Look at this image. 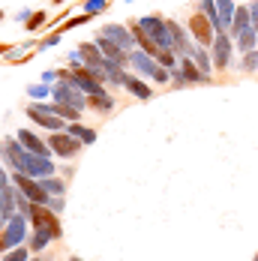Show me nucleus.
Listing matches in <instances>:
<instances>
[{
  "instance_id": "nucleus-1",
  "label": "nucleus",
  "mask_w": 258,
  "mask_h": 261,
  "mask_svg": "<svg viewBox=\"0 0 258 261\" xmlns=\"http://www.w3.org/2000/svg\"><path fill=\"white\" fill-rule=\"evenodd\" d=\"M48 144L54 147V153H60V156H75L78 150H81V141H78L75 135H63V132H54Z\"/></svg>"
},
{
  "instance_id": "nucleus-2",
  "label": "nucleus",
  "mask_w": 258,
  "mask_h": 261,
  "mask_svg": "<svg viewBox=\"0 0 258 261\" xmlns=\"http://www.w3.org/2000/svg\"><path fill=\"white\" fill-rule=\"evenodd\" d=\"M27 114H30V117H33V120H36L39 126H48V129H54V132H60V126H63V123H60V120L54 117V114L48 111V108H39V105H30V108H27Z\"/></svg>"
},
{
  "instance_id": "nucleus-3",
  "label": "nucleus",
  "mask_w": 258,
  "mask_h": 261,
  "mask_svg": "<svg viewBox=\"0 0 258 261\" xmlns=\"http://www.w3.org/2000/svg\"><path fill=\"white\" fill-rule=\"evenodd\" d=\"M33 222H36V228H45L51 237L60 234V225H57V219H54L48 210H39V207H33Z\"/></svg>"
},
{
  "instance_id": "nucleus-4",
  "label": "nucleus",
  "mask_w": 258,
  "mask_h": 261,
  "mask_svg": "<svg viewBox=\"0 0 258 261\" xmlns=\"http://www.w3.org/2000/svg\"><path fill=\"white\" fill-rule=\"evenodd\" d=\"M189 24H192V33H195V39H198V42H210V36H213V33H210V21H207L204 15H195Z\"/></svg>"
},
{
  "instance_id": "nucleus-5",
  "label": "nucleus",
  "mask_w": 258,
  "mask_h": 261,
  "mask_svg": "<svg viewBox=\"0 0 258 261\" xmlns=\"http://www.w3.org/2000/svg\"><path fill=\"white\" fill-rule=\"evenodd\" d=\"M15 183L24 189V192L30 195V198H33V201H45V192H42V186H36L33 180H27L24 174H15Z\"/></svg>"
},
{
  "instance_id": "nucleus-6",
  "label": "nucleus",
  "mask_w": 258,
  "mask_h": 261,
  "mask_svg": "<svg viewBox=\"0 0 258 261\" xmlns=\"http://www.w3.org/2000/svg\"><path fill=\"white\" fill-rule=\"evenodd\" d=\"M18 141H24L30 153H39V156H45V144H42L36 135H30V132H18Z\"/></svg>"
},
{
  "instance_id": "nucleus-7",
  "label": "nucleus",
  "mask_w": 258,
  "mask_h": 261,
  "mask_svg": "<svg viewBox=\"0 0 258 261\" xmlns=\"http://www.w3.org/2000/svg\"><path fill=\"white\" fill-rule=\"evenodd\" d=\"M123 84H126V87L132 90V93H135V96H138V99H150V90H147V87H144V84H141L138 79L126 75V81H123Z\"/></svg>"
},
{
  "instance_id": "nucleus-8",
  "label": "nucleus",
  "mask_w": 258,
  "mask_h": 261,
  "mask_svg": "<svg viewBox=\"0 0 258 261\" xmlns=\"http://www.w3.org/2000/svg\"><path fill=\"white\" fill-rule=\"evenodd\" d=\"M99 48H102L105 57H114V60H123V51H120V45H114V42H108V36L99 39Z\"/></svg>"
},
{
  "instance_id": "nucleus-9",
  "label": "nucleus",
  "mask_w": 258,
  "mask_h": 261,
  "mask_svg": "<svg viewBox=\"0 0 258 261\" xmlns=\"http://www.w3.org/2000/svg\"><path fill=\"white\" fill-rule=\"evenodd\" d=\"M18 237H21V222H12V228H9V234H6L3 240H0V249H6L9 243H15Z\"/></svg>"
},
{
  "instance_id": "nucleus-10",
  "label": "nucleus",
  "mask_w": 258,
  "mask_h": 261,
  "mask_svg": "<svg viewBox=\"0 0 258 261\" xmlns=\"http://www.w3.org/2000/svg\"><path fill=\"white\" fill-rule=\"evenodd\" d=\"M69 132L75 135L78 141H84V144H90V141L96 138V132H93V129H84V126H72V129H69Z\"/></svg>"
},
{
  "instance_id": "nucleus-11",
  "label": "nucleus",
  "mask_w": 258,
  "mask_h": 261,
  "mask_svg": "<svg viewBox=\"0 0 258 261\" xmlns=\"http://www.w3.org/2000/svg\"><path fill=\"white\" fill-rule=\"evenodd\" d=\"M105 36H108V39H117V42H123V45H126V33H123L120 27H108V30H105Z\"/></svg>"
},
{
  "instance_id": "nucleus-12",
  "label": "nucleus",
  "mask_w": 258,
  "mask_h": 261,
  "mask_svg": "<svg viewBox=\"0 0 258 261\" xmlns=\"http://www.w3.org/2000/svg\"><path fill=\"white\" fill-rule=\"evenodd\" d=\"M102 6H105V0H90V3H84V12H87V15H93V12H99Z\"/></svg>"
},
{
  "instance_id": "nucleus-13",
  "label": "nucleus",
  "mask_w": 258,
  "mask_h": 261,
  "mask_svg": "<svg viewBox=\"0 0 258 261\" xmlns=\"http://www.w3.org/2000/svg\"><path fill=\"white\" fill-rule=\"evenodd\" d=\"M42 21H45V15H42V12H36V15H30V30H36V27H42Z\"/></svg>"
},
{
  "instance_id": "nucleus-14",
  "label": "nucleus",
  "mask_w": 258,
  "mask_h": 261,
  "mask_svg": "<svg viewBox=\"0 0 258 261\" xmlns=\"http://www.w3.org/2000/svg\"><path fill=\"white\" fill-rule=\"evenodd\" d=\"M21 258H24V252H12V255H9L6 261H21Z\"/></svg>"
},
{
  "instance_id": "nucleus-15",
  "label": "nucleus",
  "mask_w": 258,
  "mask_h": 261,
  "mask_svg": "<svg viewBox=\"0 0 258 261\" xmlns=\"http://www.w3.org/2000/svg\"><path fill=\"white\" fill-rule=\"evenodd\" d=\"M54 3H63V0H54Z\"/></svg>"
},
{
  "instance_id": "nucleus-16",
  "label": "nucleus",
  "mask_w": 258,
  "mask_h": 261,
  "mask_svg": "<svg viewBox=\"0 0 258 261\" xmlns=\"http://www.w3.org/2000/svg\"><path fill=\"white\" fill-rule=\"evenodd\" d=\"M0 18H3V12H0Z\"/></svg>"
},
{
  "instance_id": "nucleus-17",
  "label": "nucleus",
  "mask_w": 258,
  "mask_h": 261,
  "mask_svg": "<svg viewBox=\"0 0 258 261\" xmlns=\"http://www.w3.org/2000/svg\"><path fill=\"white\" fill-rule=\"evenodd\" d=\"M0 48H3V45H0Z\"/></svg>"
}]
</instances>
